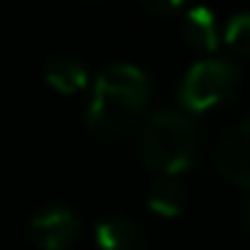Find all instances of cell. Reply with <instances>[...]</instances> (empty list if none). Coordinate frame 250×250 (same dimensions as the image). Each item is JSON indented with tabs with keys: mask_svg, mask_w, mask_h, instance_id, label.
<instances>
[{
	"mask_svg": "<svg viewBox=\"0 0 250 250\" xmlns=\"http://www.w3.org/2000/svg\"><path fill=\"white\" fill-rule=\"evenodd\" d=\"M151 100L148 76L132 62H110L94 78L86 121L94 132L113 135L140 119Z\"/></svg>",
	"mask_w": 250,
	"mask_h": 250,
	"instance_id": "obj_1",
	"label": "cell"
},
{
	"mask_svg": "<svg viewBox=\"0 0 250 250\" xmlns=\"http://www.w3.org/2000/svg\"><path fill=\"white\" fill-rule=\"evenodd\" d=\"M196 148H199V129L183 110H159L146 121L140 151L146 164L156 172L169 178L186 169L194 162Z\"/></svg>",
	"mask_w": 250,
	"mask_h": 250,
	"instance_id": "obj_2",
	"label": "cell"
},
{
	"mask_svg": "<svg viewBox=\"0 0 250 250\" xmlns=\"http://www.w3.org/2000/svg\"><path fill=\"white\" fill-rule=\"evenodd\" d=\"M239 86V70L226 60H199L188 67L178 100L188 110H207L226 103Z\"/></svg>",
	"mask_w": 250,
	"mask_h": 250,
	"instance_id": "obj_3",
	"label": "cell"
},
{
	"mask_svg": "<svg viewBox=\"0 0 250 250\" xmlns=\"http://www.w3.org/2000/svg\"><path fill=\"white\" fill-rule=\"evenodd\" d=\"M78 231V218L76 210L65 202H49L38 207L30 218V234L38 245L49 250H60L76 237Z\"/></svg>",
	"mask_w": 250,
	"mask_h": 250,
	"instance_id": "obj_4",
	"label": "cell"
},
{
	"mask_svg": "<svg viewBox=\"0 0 250 250\" xmlns=\"http://www.w3.org/2000/svg\"><path fill=\"white\" fill-rule=\"evenodd\" d=\"M218 169L231 183L250 188V119L239 121L218 146Z\"/></svg>",
	"mask_w": 250,
	"mask_h": 250,
	"instance_id": "obj_5",
	"label": "cell"
},
{
	"mask_svg": "<svg viewBox=\"0 0 250 250\" xmlns=\"http://www.w3.org/2000/svg\"><path fill=\"white\" fill-rule=\"evenodd\" d=\"M94 234H97V245L103 250H140L143 245V234L137 223L119 212L100 218Z\"/></svg>",
	"mask_w": 250,
	"mask_h": 250,
	"instance_id": "obj_6",
	"label": "cell"
},
{
	"mask_svg": "<svg viewBox=\"0 0 250 250\" xmlns=\"http://www.w3.org/2000/svg\"><path fill=\"white\" fill-rule=\"evenodd\" d=\"M46 81L60 92H76L86 83V67L78 57L60 51V54H51L46 60Z\"/></svg>",
	"mask_w": 250,
	"mask_h": 250,
	"instance_id": "obj_7",
	"label": "cell"
},
{
	"mask_svg": "<svg viewBox=\"0 0 250 250\" xmlns=\"http://www.w3.org/2000/svg\"><path fill=\"white\" fill-rule=\"evenodd\" d=\"M183 38L188 46L199 51H212L218 46V33H215V19H212V11L196 6L186 14L183 19Z\"/></svg>",
	"mask_w": 250,
	"mask_h": 250,
	"instance_id": "obj_8",
	"label": "cell"
},
{
	"mask_svg": "<svg viewBox=\"0 0 250 250\" xmlns=\"http://www.w3.org/2000/svg\"><path fill=\"white\" fill-rule=\"evenodd\" d=\"M183 202H186V194H183V186L178 183L175 178H167L162 175L159 180H153L151 188H148V207L159 215H178L183 210Z\"/></svg>",
	"mask_w": 250,
	"mask_h": 250,
	"instance_id": "obj_9",
	"label": "cell"
},
{
	"mask_svg": "<svg viewBox=\"0 0 250 250\" xmlns=\"http://www.w3.org/2000/svg\"><path fill=\"white\" fill-rule=\"evenodd\" d=\"M226 43L231 51L242 57H250V11L237 14L226 27Z\"/></svg>",
	"mask_w": 250,
	"mask_h": 250,
	"instance_id": "obj_10",
	"label": "cell"
},
{
	"mask_svg": "<svg viewBox=\"0 0 250 250\" xmlns=\"http://www.w3.org/2000/svg\"><path fill=\"white\" fill-rule=\"evenodd\" d=\"M245 221H248V226H250V194H248V199H245Z\"/></svg>",
	"mask_w": 250,
	"mask_h": 250,
	"instance_id": "obj_11",
	"label": "cell"
}]
</instances>
